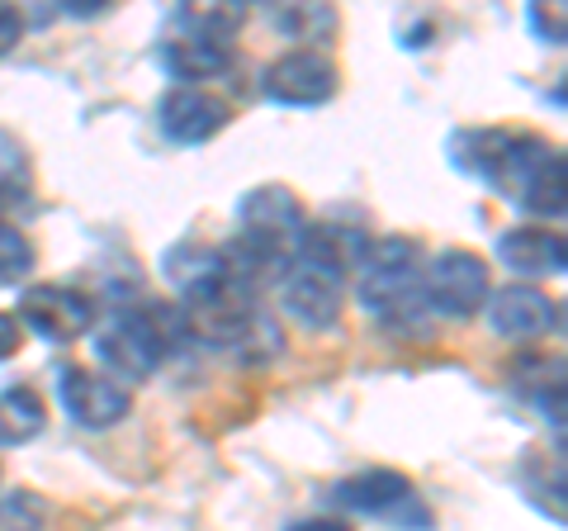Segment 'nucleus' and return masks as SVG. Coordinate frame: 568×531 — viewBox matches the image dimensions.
<instances>
[{"instance_id":"nucleus-1","label":"nucleus","mask_w":568,"mask_h":531,"mask_svg":"<svg viewBox=\"0 0 568 531\" xmlns=\"http://www.w3.org/2000/svg\"><path fill=\"white\" fill-rule=\"evenodd\" d=\"M190 338L181 304H138L123 309L100 338V357L110 361L119 375H152L175 347Z\"/></svg>"},{"instance_id":"nucleus-2","label":"nucleus","mask_w":568,"mask_h":531,"mask_svg":"<svg viewBox=\"0 0 568 531\" xmlns=\"http://www.w3.org/2000/svg\"><path fill=\"white\" fill-rule=\"evenodd\" d=\"M361 304L379 318H394L403 309L422 304V285H417V242L407 238H379L365 247L361 261Z\"/></svg>"},{"instance_id":"nucleus-3","label":"nucleus","mask_w":568,"mask_h":531,"mask_svg":"<svg viewBox=\"0 0 568 531\" xmlns=\"http://www.w3.org/2000/svg\"><path fill=\"white\" fill-rule=\"evenodd\" d=\"M242 10H209V14H190V33H175V39L162 48V62L171 77L181 81H209L233 67V43H227V33L237 29Z\"/></svg>"},{"instance_id":"nucleus-4","label":"nucleus","mask_w":568,"mask_h":531,"mask_svg":"<svg viewBox=\"0 0 568 531\" xmlns=\"http://www.w3.org/2000/svg\"><path fill=\"white\" fill-rule=\"evenodd\" d=\"M336 503L351 508V512H365V518H388L398 527H432V512L422 508L413 480L403 470H361V474H346L336 484Z\"/></svg>"},{"instance_id":"nucleus-5","label":"nucleus","mask_w":568,"mask_h":531,"mask_svg":"<svg viewBox=\"0 0 568 531\" xmlns=\"http://www.w3.org/2000/svg\"><path fill=\"white\" fill-rule=\"evenodd\" d=\"M488 261L478 252H465V247H446L426 271V304L446 318H474L488 304Z\"/></svg>"},{"instance_id":"nucleus-6","label":"nucleus","mask_w":568,"mask_h":531,"mask_svg":"<svg viewBox=\"0 0 568 531\" xmlns=\"http://www.w3.org/2000/svg\"><path fill=\"white\" fill-rule=\"evenodd\" d=\"M58 399L71 422H81L85 432H104L114 422L129 418L133 394L110 375H95L91 365H62L58 370Z\"/></svg>"},{"instance_id":"nucleus-7","label":"nucleus","mask_w":568,"mask_h":531,"mask_svg":"<svg viewBox=\"0 0 568 531\" xmlns=\"http://www.w3.org/2000/svg\"><path fill=\"white\" fill-rule=\"evenodd\" d=\"M20 318L48 342H77L95 328V299L71 285H29L20 294Z\"/></svg>"},{"instance_id":"nucleus-8","label":"nucleus","mask_w":568,"mask_h":531,"mask_svg":"<svg viewBox=\"0 0 568 531\" xmlns=\"http://www.w3.org/2000/svg\"><path fill=\"white\" fill-rule=\"evenodd\" d=\"M336 86H342V72H336V62L323 58V52H284L261 77V91L275 104H298V110L327 104L336 96Z\"/></svg>"},{"instance_id":"nucleus-9","label":"nucleus","mask_w":568,"mask_h":531,"mask_svg":"<svg viewBox=\"0 0 568 531\" xmlns=\"http://www.w3.org/2000/svg\"><path fill=\"white\" fill-rule=\"evenodd\" d=\"M280 299L284 313L304 328H332L342 318V275L323 271V266L298 261L294 271H284L280 280Z\"/></svg>"},{"instance_id":"nucleus-10","label":"nucleus","mask_w":568,"mask_h":531,"mask_svg":"<svg viewBox=\"0 0 568 531\" xmlns=\"http://www.w3.org/2000/svg\"><path fill=\"white\" fill-rule=\"evenodd\" d=\"M488 323L497 338L530 342L545 338L549 328H559V304L536 285H503L497 294H488Z\"/></svg>"},{"instance_id":"nucleus-11","label":"nucleus","mask_w":568,"mask_h":531,"mask_svg":"<svg viewBox=\"0 0 568 531\" xmlns=\"http://www.w3.org/2000/svg\"><path fill=\"white\" fill-rule=\"evenodd\" d=\"M156 119H162V133L181 148H200L209 138H219L227 129V104L213 100L204 91H166L156 104Z\"/></svg>"},{"instance_id":"nucleus-12","label":"nucleus","mask_w":568,"mask_h":531,"mask_svg":"<svg viewBox=\"0 0 568 531\" xmlns=\"http://www.w3.org/2000/svg\"><path fill=\"white\" fill-rule=\"evenodd\" d=\"M497 257L521 275H564L568 271V247L549 228H507L497 238Z\"/></svg>"},{"instance_id":"nucleus-13","label":"nucleus","mask_w":568,"mask_h":531,"mask_svg":"<svg viewBox=\"0 0 568 531\" xmlns=\"http://www.w3.org/2000/svg\"><path fill=\"white\" fill-rule=\"evenodd\" d=\"M166 280L175 290H181L185 299H200L209 290H219L227 285V261L219 247H204V242H181V247H171L166 252Z\"/></svg>"},{"instance_id":"nucleus-14","label":"nucleus","mask_w":568,"mask_h":531,"mask_svg":"<svg viewBox=\"0 0 568 531\" xmlns=\"http://www.w3.org/2000/svg\"><path fill=\"white\" fill-rule=\"evenodd\" d=\"M365 247H369V238L361 233V228L323 223V228H308V233H304V242H298V261L346 275L351 266H361V261H365Z\"/></svg>"},{"instance_id":"nucleus-15","label":"nucleus","mask_w":568,"mask_h":531,"mask_svg":"<svg viewBox=\"0 0 568 531\" xmlns=\"http://www.w3.org/2000/svg\"><path fill=\"white\" fill-rule=\"evenodd\" d=\"M43 428H48V403L39 399V389L14 384L0 394V447H29Z\"/></svg>"},{"instance_id":"nucleus-16","label":"nucleus","mask_w":568,"mask_h":531,"mask_svg":"<svg viewBox=\"0 0 568 531\" xmlns=\"http://www.w3.org/2000/svg\"><path fill=\"white\" fill-rule=\"evenodd\" d=\"M33 261H39V252H33L29 233H20L14 223L0 219V285H14V280H24L33 271Z\"/></svg>"},{"instance_id":"nucleus-17","label":"nucleus","mask_w":568,"mask_h":531,"mask_svg":"<svg viewBox=\"0 0 568 531\" xmlns=\"http://www.w3.org/2000/svg\"><path fill=\"white\" fill-rule=\"evenodd\" d=\"M48 508L39 503V493H6L0 499V531H43Z\"/></svg>"},{"instance_id":"nucleus-18","label":"nucleus","mask_w":568,"mask_h":531,"mask_svg":"<svg viewBox=\"0 0 568 531\" xmlns=\"http://www.w3.org/2000/svg\"><path fill=\"white\" fill-rule=\"evenodd\" d=\"M332 24H336V14L332 10H317V6H294V10L280 14V29L284 33H298V39H313V33H323Z\"/></svg>"},{"instance_id":"nucleus-19","label":"nucleus","mask_w":568,"mask_h":531,"mask_svg":"<svg viewBox=\"0 0 568 531\" xmlns=\"http://www.w3.org/2000/svg\"><path fill=\"white\" fill-rule=\"evenodd\" d=\"M24 39V14L20 10H10V6H0V58Z\"/></svg>"},{"instance_id":"nucleus-20","label":"nucleus","mask_w":568,"mask_h":531,"mask_svg":"<svg viewBox=\"0 0 568 531\" xmlns=\"http://www.w3.org/2000/svg\"><path fill=\"white\" fill-rule=\"evenodd\" d=\"M530 24H536V33L545 43H564V14H545V6H530Z\"/></svg>"},{"instance_id":"nucleus-21","label":"nucleus","mask_w":568,"mask_h":531,"mask_svg":"<svg viewBox=\"0 0 568 531\" xmlns=\"http://www.w3.org/2000/svg\"><path fill=\"white\" fill-rule=\"evenodd\" d=\"M14 351H20V318L0 313V361H10Z\"/></svg>"},{"instance_id":"nucleus-22","label":"nucleus","mask_w":568,"mask_h":531,"mask_svg":"<svg viewBox=\"0 0 568 531\" xmlns=\"http://www.w3.org/2000/svg\"><path fill=\"white\" fill-rule=\"evenodd\" d=\"M290 531H351V522H342V518H304V522H294Z\"/></svg>"}]
</instances>
